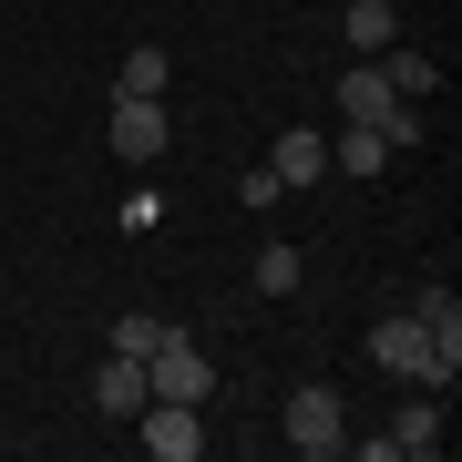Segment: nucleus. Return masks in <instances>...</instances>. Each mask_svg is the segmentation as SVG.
Instances as JSON below:
<instances>
[{
	"instance_id": "nucleus-1",
	"label": "nucleus",
	"mask_w": 462,
	"mask_h": 462,
	"mask_svg": "<svg viewBox=\"0 0 462 462\" xmlns=\"http://www.w3.org/2000/svg\"><path fill=\"white\" fill-rule=\"evenodd\" d=\"M370 360L391 370V380H421V391H452L462 349H442V339H431V329H421L411 309H401V319H380V329H370Z\"/></svg>"
},
{
	"instance_id": "nucleus-6",
	"label": "nucleus",
	"mask_w": 462,
	"mask_h": 462,
	"mask_svg": "<svg viewBox=\"0 0 462 462\" xmlns=\"http://www.w3.org/2000/svg\"><path fill=\"white\" fill-rule=\"evenodd\" d=\"M329 103H339V114H349V124H391V114H401V93H391V83H380V62H349Z\"/></svg>"
},
{
	"instance_id": "nucleus-2",
	"label": "nucleus",
	"mask_w": 462,
	"mask_h": 462,
	"mask_svg": "<svg viewBox=\"0 0 462 462\" xmlns=\"http://www.w3.org/2000/svg\"><path fill=\"white\" fill-rule=\"evenodd\" d=\"M288 452H309V462L349 452V411H339V391H329V380H309V391H288Z\"/></svg>"
},
{
	"instance_id": "nucleus-13",
	"label": "nucleus",
	"mask_w": 462,
	"mask_h": 462,
	"mask_svg": "<svg viewBox=\"0 0 462 462\" xmlns=\"http://www.w3.org/2000/svg\"><path fill=\"white\" fill-rule=\"evenodd\" d=\"M411 319H421L442 349H462V309H452V288H421V298H411Z\"/></svg>"
},
{
	"instance_id": "nucleus-3",
	"label": "nucleus",
	"mask_w": 462,
	"mask_h": 462,
	"mask_svg": "<svg viewBox=\"0 0 462 462\" xmlns=\"http://www.w3.org/2000/svg\"><path fill=\"white\" fill-rule=\"evenodd\" d=\"M144 391H154V401H196V411H206V391H216V370L196 360V339L175 329V339H165V349H154V360H144Z\"/></svg>"
},
{
	"instance_id": "nucleus-4",
	"label": "nucleus",
	"mask_w": 462,
	"mask_h": 462,
	"mask_svg": "<svg viewBox=\"0 0 462 462\" xmlns=\"http://www.w3.org/2000/svg\"><path fill=\"white\" fill-rule=\"evenodd\" d=\"M134 431H144V452H154V462H196V452H206L196 401H144V411H134Z\"/></svg>"
},
{
	"instance_id": "nucleus-7",
	"label": "nucleus",
	"mask_w": 462,
	"mask_h": 462,
	"mask_svg": "<svg viewBox=\"0 0 462 462\" xmlns=\"http://www.w3.org/2000/svg\"><path fill=\"white\" fill-rule=\"evenodd\" d=\"M339 32H349V62H380V51L401 42V11H391V0H349Z\"/></svg>"
},
{
	"instance_id": "nucleus-5",
	"label": "nucleus",
	"mask_w": 462,
	"mask_h": 462,
	"mask_svg": "<svg viewBox=\"0 0 462 462\" xmlns=\"http://www.w3.org/2000/svg\"><path fill=\"white\" fill-rule=\"evenodd\" d=\"M114 154L124 165H154L165 154V103L154 93H114Z\"/></svg>"
},
{
	"instance_id": "nucleus-15",
	"label": "nucleus",
	"mask_w": 462,
	"mask_h": 462,
	"mask_svg": "<svg viewBox=\"0 0 462 462\" xmlns=\"http://www.w3.org/2000/svg\"><path fill=\"white\" fill-rule=\"evenodd\" d=\"M165 83H175V62H165L154 42H144V51H124V93H165Z\"/></svg>"
},
{
	"instance_id": "nucleus-8",
	"label": "nucleus",
	"mask_w": 462,
	"mask_h": 462,
	"mask_svg": "<svg viewBox=\"0 0 462 462\" xmlns=\"http://www.w3.org/2000/svg\"><path fill=\"white\" fill-rule=\"evenodd\" d=\"M93 401H103V411H114V421H134V411H144V401H154V391H144V360H124V349H114V360L93 370Z\"/></svg>"
},
{
	"instance_id": "nucleus-12",
	"label": "nucleus",
	"mask_w": 462,
	"mask_h": 462,
	"mask_svg": "<svg viewBox=\"0 0 462 462\" xmlns=\"http://www.w3.org/2000/svg\"><path fill=\"white\" fill-rule=\"evenodd\" d=\"M175 329H165V319H154V309H134V319H114V349H124V360H154V349H165Z\"/></svg>"
},
{
	"instance_id": "nucleus-9",
	"label": "nucleus",
	"mask_w": 462,
	"mask_h": 462,
	"mask_svg": "<svg viewBox=\"0 0 462 462\" xmlns=\"http://www.w3.org/2000/svg\"><path fill=\"white\" fill-rule=\"evenodd\" d=\"M267 175H278V185H319V175H329V134H278Z\"/></svg>"
},
{
	"instance_id": "nucleus-16",
	"label": "nucleus",
	"mask_w": 462,
	"mask_h": 462,
	"mask_svg": "<svg viewBox=\"0 0 462 462\" xmlns=\"http://www.w3.org/2000/svg\"><path fill=\"white\" fill-rule=\"evenodd\" d=\"M247 278H257L267 298H288V288H298V257H288V247H257V267H247Z\"/></svg>"
},
{
	"instance_id": "nucleus-10",
	"label": "nucleus",
	"mask_w": 462,
	"mask_h": 462,
	"mask_svg": "<svg viewBox=\"0 0 462 462\" xmlns=\"http://www.w3.org/2000/svg\"><path fill=\"white\" fill-rule=\"evenodd\" d=\"M380 452H411V462H431V452H442V401H411V411L380 431Z\"/></svg>"
},
{
	"instance_id": "nucleus-14",
	"label": "nucleus",
	"mask_w": 462,
	"mask_h": 462,
	"mask_svg": "<svg viewBox=\"0 0 462 462\" xmlns=\"http://www.w3.org/2000/svg\"><path fill=\"white\" fill-rule=\"evenodd\" d=\"M380 83H391L401 103H411V93H431V62H421V51H401V42H391V51H380Z\"/></svg>"
},
{
	"instance_id": "nucleus-11",
	"label": "nucleus",
	"mask_w": 462,
	"mask_h": 462,
	"mask_svg": "<svg viewBox=\"0 0 462 462\" xmlns=\"http://www.w3.org/2000/svg\"><path fill=\"white\" fill-rule=\"evenodd\" d=\"M329 165H339V175H380V165H391V144H380V124H349L339 144H329Z\"/></svg>"
}]
</instances>
